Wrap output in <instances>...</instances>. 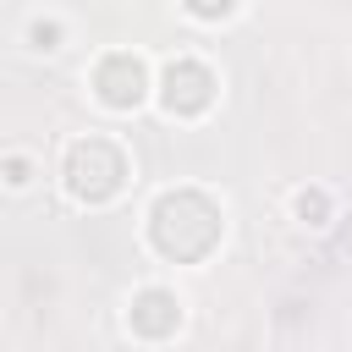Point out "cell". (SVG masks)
I'll return each mask as SVG.
<instances>
[{"mask_svg":"<svg viewBox=\"0 0 352 352\" xmlns=\"http://www.w3.org/2000/svg\"><path fill=\"white\" fill-rule=\"evenodd\" d=\"M160 99H165L170 116H198V110H209V99H214V77H209V66H198V60H170V66H165V88H160Z\"/></svg>","mask_w":352,"mask_h":352,"instance_id":"3","label":"cell"},{"mask_svg":"<svg viewBox=\"0 0 352 352\" xmlns=\"http://www.w3.org/2000/svg\"><path fill=\"white\" fill-rule=\"evenodd\" d=\"M176 324H182V308L165 286H148V292L132 297V330L138 336H170Z\"/></svg>","mask_w":352,"mask_h":352,"instance_id":"5","label":"cell"},{"mask_svg":"<svg viewBox=\"0 0 352 352\" xmlns=\"http://www.w3.org/2000/svg\"><path fill=\"white\" fill-rule=\"evenodd\" d=\"M148 231H154V248H160L165 258L192 264V258H204V253L220 242V209H214L204 192L182 187V192H165V198L154 204Z\"/></svg>","mask_w":352,"mask_h":352,"instance_id":"1","label":"cell"},{"mask_svg":"<svg viewBox=\"0 0 352 352\" xmlns=\"http://www.w3.org/2000/svg\"><path fill=\"white\" fill-rule=\"evenodd\" d=\"M126 182V160L110 138H82L72 154H66V187L82 198V204H104L116 198Z\"/></svg>","mask_w":352,"mask_h":352,"instance_id":"2","label":"cell"},{"mask_svg":"<svg viewBox=\"0 0 352 352\" xmlns=\"http://www.w3.org/2000/svg\"><path fill=\"white\" fill-rule=\"evenodd\" d=\"M143 60L138 55H126V50H116V55H104L99 60V72H94V88H99V99L104 104H116V110H132L138 99H143Z\"/></svg>","mask_w":352,"mask_h":352,"instance_id":"4","label":"cell"}]
</instances>
